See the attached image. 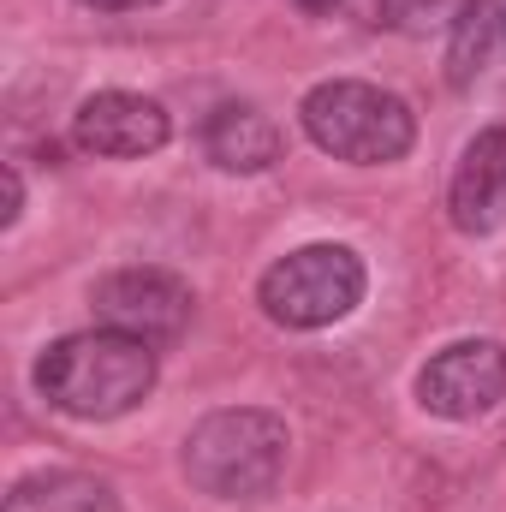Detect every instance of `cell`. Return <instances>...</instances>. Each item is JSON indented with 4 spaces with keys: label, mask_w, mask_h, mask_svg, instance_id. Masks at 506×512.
Segmentation results:
<instances>
[{
    "label": "cell",
    "mask_w": 506,
    "mask_h": 512,
    "mask_svg": "<svg viewBox=\"0 0 506 512\" xmlns=\"http://www.w3.org/2000/svg\"><path fill=\"white\" fill-rule=\"evenodd\" d=\"M155 346L114 334V328H84V334H60L54 346H42L30 382L36 393L60 411V417H78V423H114L137 411L149 393H155Z\"/></svg>",
    "instance_id": "1"
},
{
    "label": "cell",
    "mask_w": 506,
    "mask_h": 512,
    "mask_svg": "<svg viewBox=\"0 0 506 512\" xmlns=\"http://www.w3.org/2000/svg\"><path fill=\"white\" fill-rule=\"evenodd\" d=\"M286 453H292V435L274 411L262 405H227V411H209L191 435H185V477L197 495H215V501H256L280 483L286 471Z\"/></svg>",
    "instance_id": "2"
},
{
    "label": "cell",
    "mask_w": 506,
    "mask_h": 512,
    "mask_svg": "<svg viewBox=\"0 0 506 512\" xmlns=\"http://www.w3.org/2000/svg\"><path fill=\"white\" fill-rule=\"evenodd\" d=\"M298 126L304 137L334 155V161H352V167H387V161H405L411 143H417V114L405 96L381 90L370 78H328L316 90H304L298 102Z\"/></svg>",
    "instance_id": "3"
},
{
    "label": "cell",
    "mask_w": 506,
    "mask_h": 512,
    "mask_svg": "<svg viewBox=\"0 0 506 512\" xmlns=\"http://www.w3.org/2000/svg\"><path fill=\"white\" fill-rule=\"evenodd\" d=\"M364 256L352 245H298L280 262L262 268L256 280V304L274 328H292V334H316V328H334L346 322L358 304H364Z\"/></svg>",
    "instance_id": "4"
},
{
    "label": "cell",
    "mask_w": 506,
    "mask_h": 512,
    "mask_svg": "<svg viewBox=\"0 0 506 512\" xmlns=\"http://www.w3.org/2000/svg\"><path fill=\"white\" fill-rule=\"evenodd\" d=\"M96 304V328H114V334H131L143 346H173L185 328H191V286L173 274V268H155V262H137V268H114L96 280L90 292Z\"/></svg>",
    "instance_id": "5"
},
{
    "label": "cell",
    "mask_w": 506,
    "mask_h": 512,
    "mask_svg": "<svg viewBox=\"0 0 506 512\" xmlns=\"http://www.w3.org/2000/svg\"><path fill=\"white\" fill-rule=\"evenodd\" d=\"M506 399L501 340H453L417 370V405L441 423H477Z\"/></svg>",
    "instance_id": "6"
},
{
    "label": "cell",
    "mask_w": 506,
    "mask_h": 512,
    "mask_svg": "<svg viewBox=\"0 0 506 512\" xmlns=\"http://www.w3.org/2000/svg\"><path fill=\"white\" fill-rule=\"evenodd\" d=\"M167 137H173L167 108L137 90H96L72 114V143L102 161H143V155L167 149Z\"/></svg>",
    "instance_id": "7"
},
{
    "label": "cell",
    "mask_w": 506,
    "mask_h": 512,
    "mask_svg": "<svg viewBox=\"0 0 506 512\" xmlns=\"http://www.w3.org/2000/svg\"><path fill=\"white\" fill-rule=\"evenodd\" d=\"M506 215V126H483L465 149L459 167L447 179V221L465 239L495 233Z\"/></svg>",
    "instance_id": "8"
},
{
    "label": "cell",
    "mask_w": 506,
    "mask_h": 512,
    "mask_svg": "<svg viewBox=\"0 0 506 512\" xmlns=\"http://www.w3.org/2000/svg\"><path fill=\"white\" fill-rule=\"evenodd\" d=\"M280 149H286V137L256 102H221L203 120V155L221 173H268L280 161Z\"/></svg>",
    "instance_id": "9"
},
{
    "label": "cell",
    "mask_w": 506,
    "mask_h": 512,
    "mask_svg": "<svg viewBox=\"0 0 506 512\" xmlns=\"http://www.w3.org/2000/svg\"><path fill=\"white\" fill-rule=\"evenodd\" d=\"M6 512H120V495L96 471H30L12 483Z\"/></svg>",
    "instance_id": "10"
},
{
    "label": "cell",
    "mask_w": 506,
    "mask_h": 512,
    "mask_svg": "<svg viewBox=\"0 0 506 512\" xmlns=\"http://www.w3.org/2000/svg\"><path fill=\"white\" fill-rule=\"evenodd\" d=\"M477 6L483 0H376V18L399 36H429V30H453Z\"/></svg>",
    "instance_id": "11"
},
{
    "label": "cell",
    "mask_w": 506,
    "mask_h": 512,
    "mask_svg": "<svg viewBox=\"0 0 506 512\" xmlns=\"http://www.w3.org/2000/svg\"><path fill=\"white\" fill-rule=\"evenodd\" d=\"M489 42H495V6L483 0L477 12H465L459 24H453V48H447V78L465 90L477 72H483V54H489Z\"/></svg>",
    "instance_id": "12"
},
{
    "label": "cell",
    "mask_w": 506,
    "mask_h": 512,
    "mask_svg": "<svg viewBox=\"0 0 506 512\" xmlns=\"http://www.w3.org/2000/svg\"><path fill=\"white\" fill-rule=\"evenodd\" d=\"M18 215H24V179H18V167L6 161V209H0V227H18Z\"/></svg>",
    "instance_id": "13"
},
{
    "label": "cell",
    "mask_w": 506,
    "mask_h": 512,
    "mask_svg": "<svg viewBox=\"0 0 506 512\" xmlns=\"http://www.w3.org/2000/svg\"><path fill=\"white\" fill-rule=\"evenodd\" d=\"M78 6H96V12H137V6H155V0H78Z\"/></svg>",
    "instance_id": "14"
},
{
    "label": "cell",
    "mask_w": 506,
    "mask_h": 512,
    "mask_svg": "<svg viewBox=\"0 0 506 512\" xmlns=\"http://www.w3.org/2000/svg\"><path fill=\"white\" fill-rule=\"evenodd\" d=\"M292 6H298V12H316V18H322V12H334L340 0H292Z\"/></svg>",
    "instance_id": "15"
},
{
    "label": "cell",
    "mask_w": 506,
    "mask_h": 512,
    "mask_svg": "<svg viewBox=\"0 0 506 512\" xmlns=\"http://www.w3.org/2000/svg\"><path fill=\"white\" fill-rule=\"evenodd\" d=\"M501 30H506V18H501Z\"/></svg>",
    "instance_id": "16"
}]
</instances>
